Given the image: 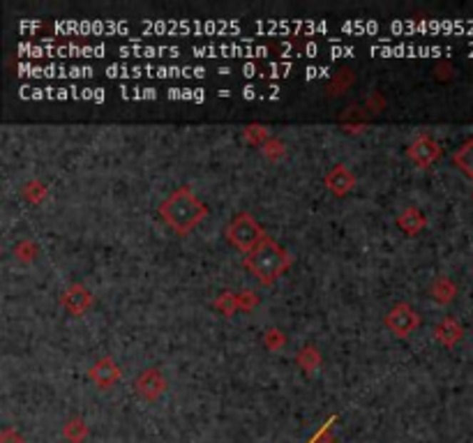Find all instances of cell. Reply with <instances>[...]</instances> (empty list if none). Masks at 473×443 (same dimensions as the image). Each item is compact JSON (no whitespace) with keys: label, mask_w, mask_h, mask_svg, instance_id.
<instances>
[{"label":"cell","mask_w":473,"mask_h":443,"mask_svg":"<svg viewBox=\"0 0 473 443\" xmlns=\"http://www.w3.org/2000/svg\"><path fill=\"white\" fill-rule=\"evenodd\" d=\"M386 323L397 335H407V332H411L413 326H416V314L411 312V307H404V305H400V307L392 310V314L386 319Z\"/></svg>","instance_id":"277c9868"},{"label":"cell","mask_w":473,"mask_h":443,"mask_svg":"<svg viewBox=\"0 0 473 443\" xmlns=\"http://www.w3.org/2000/svg\"><path fill=\"white\" fill-rule=\"evenodd\" d=\"M455 164H457L467 175H471V178H473V139H469V141L455 153Z\"/></svg>","instance_id":"8992f818"},{"label":"cell","mask_w":473,"mask_h":443,"mask_svg":"<svg viewBox=\"0 0 473 443\" xmlns=\"http://www.w3.org/2000/svg\"><path fill=\"white\" fill-rule=\"evenodd\" d=\"M226 238H229L233 248L250 254L252 250L259 248L261 240L265 238V233L250 213H240V215H235L233 222L229 224V229H226Z\"/></svg>","instance_id":"3957f363"},{"label":"cell","mask_w":473,"mask_h":443,"mask_svg":"<svg viewBox=\"0 0 473 443\" xmlns=\"http://www.w3.org/2000/svg\"><path fill=\"white\" fill-rule=\"evenodd\" d=\"M136 388H139V392L146 399H155L164 390V381L155 370H148L141 374L139 381H136Z\"/></svg>","instance_id":"5b68a950"},{"label":"cell","mask_w":473,"mask_h":443,"mask_svg":"<svg viewBox=\"0 0 473 443\" xmlns=\"http://www.w3.org/2000/svg\"><path fill=\"white\" fill-rule=\"evenodd\" d=\"M160 213L176 233L185 235L205 218V205L196 199L190 187H180L162 203Z\"/></svg>","instance_id":"6da1fadb"},{"label":"cell","mask_w":473,"mask_h":443,"mask_svg":"<svg viewBox=\"0 0 473 443\" xmlns=\"http://www.w3.org/2000/svg\"><path fill=\"white\" fill-rule=\"evenodd\" d=\"M289 254L282 250V245H278V240H273L270 235H265L261 240V245L256 250H252L245 259V265L250 268V273L254 277H259L263 284H270L275 277L289 268Z\"/></svg>","instance_id":"7a4b0ae2"},{"label":"cell","mask_w":473,"mask_h":443,"mask_svg":"<svg viewBox=\"0 0 473 443\" xmlns=\"http://www.w3.org/2000/svg\"><path fill=\"white\" fill-rule=\"evenodd\" d=\"M0 443H24V437L16 434L14 429H5L3 437H0Z\"/></svg>","instance_id":"52a82bcc"}]
</instances>
